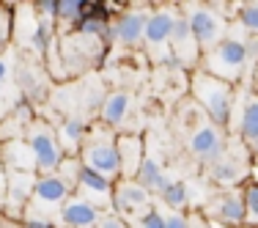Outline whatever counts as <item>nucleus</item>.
I'll list each match as a JSON object with an SVG mask.
<instances>
[{"mask_svg":"<svg viewBox=\"0 0 258 228\" xmlns=\"http://www.w3.org/2000/svg\"><path fill=\"white\" fill-rule=\"evenodd\" d=\"M239 138L250 149L258 146V94L247 91L242 102V113H239Z\"/></svg>","mask_w":258,"mask_h":228,"instance_id":"18","label":"nucleus"},{"mask_svg":"<svg viewBox=\"0 0 258 228\" xmlns=\"http://www.w3.org/2000/svg\"><path fill=\"white\" fill-rule=\"evenodd\" d=\"M80 170H83V162H80V157H63L55 174H58L72 190H75V184H77V179H80Z\"/></svg>","mask_w":258,"mask_h":228,"instance_id":"28","label":"nucleus"},{"mask_svg":"<svg viewBox=\"0 0 258 228\" xmlns=\"http://www.w3.org/2000/svg\"><path fill=\"white\" fill-rule=\"evenodd\" d=\"M6 209V168L0 162V212Z\"/></svg>","mask_w":258,"mask_h":228,"instance_id":"37","label":"nucleus"},{"mask_svg":"<svg viewBox=\"0 0 258 228\" xmlns=\"http://www.w3.org/2000/svg\"><path fill=\"white\" fill-rule=\"evenodd\" d=\"M9 83H11V66H9V58L0 55V96H3V91Z\"/></svg>","mask_w":258,"mask_h":228,"instance_id":"35","label":"nucleus"},{"mask_svg":"<svg viewBox=\"0 0 258 228\" xmlns=\"http://www.w3.org/2000/svg\"><path fill=\"white\" fill-rule=\"evenodd\" d=\"M179 11L187 17L201 52L214 50V47L228 36L231 22H228V17L220 11L217 3H181Z\"/></svg>","mask_w":258,"mask_h":228,"instance_id":"4","label":"nucleus"},{"mask_svg":"<svg viewBox=\"0 0 258 228\" xmlns=\"http://www.w3.org/2000/svg\"><path fill=\"white\" fill-rule=\"evenodd\" d=\"M115 138L118 135H113L110 127H104L99 121V127L88 129V138H85L83 149H80L83 168L110 179L113 184L121 179V159H118V149H115Z\"/></svg>","mask_w":258,"mask_h":228,"instance_id":"3","label":"nucleus"},{"mask_svg":"<svg viewBox=\"0 0 258 228\" xmlns=\"http://www.w3.org/2000/svg\"><path fill=\"white\" fill-rule=\"evenodd\" d=\"M179 17V6H165L149 14L146 20V30H143V44L149 55L157 61H170V33H173V22Z\"/></svg>","mask_w":258,"mask_h":228,"instance_id":"7","label":"nucleus"},{"mask_svg":"<svg viewBox=\"0 0 258 228\" xmlns=\"http://www.w3.org/2000/svg\"><path fill=\"white\" fill-rule=\"evenodd\" d=\"M135 182H138L149 195H162V190L170 184V179L165 176L162 165H159L154 157H146L143 162H140L138 174H135Z\"/></svg>","mask_w":258,"mask_h":228,"instance_id":"20","label":"nucleus"},{"mask_svg":"<svg viewBox=\"0 0 258 228\" xmlns=\"http://www.w3.org/2000/svg\"><path fill=\"white\" fill-rule=\"evenodd\" d=\"M165 228H189V220L184 212H170L165 217Z\"/></svg>","mask_w":258,"mask_h":228,"instance_id":"34","label":"nucleus"},{"mask_svg":"<svg viewBox=\"0 0 258 228\" xmlns=\"http://www.w3.org/2000/svg\"><path fill=\"white\" fill-rule=\"evenodd\" d=\"M223 228H244L247 223V209H244V195L242 187H231V190H220L217 195H212L209 201V212Z\"/></svg>","mask_w":258,"mask_h":228,"instance_id":"9","label":"nucleus"},{"mask_svg":"<svg viewBox=\"0 0 258 228\" xmlns=\"http://www.w3.org/2000/svg\"><path fill=\"white\" fill-rule=\"evenodd\" d=\"M233 9H236L233 14H236L239 25L247 30L250 36H258V0H253V3H239Z\"/></svg>","mask_w":258,"mask_h":228,"instance_id":"24","label":"nucleus"},{"mask_svg":"<svg viewBox=\"0 0 258 228\" xmlns=\"http://www.w3.org/2000/svg\"><path fill=\"white\" fill-rule=\"evenodd\" d=\"M189 94H192L195 104L206 113V119L214 127L228 129L233 119V104H236V85L217 80L201 69H192L189 77Z\"/></svg>","mask_w":258,"mask_h":228,"instance_id":"2","label":"nucleus"},{"mask_svg":"<svg viewBox=\"0 0 258 228\" xmlns=\"http://www.w3.org/2000/svg\"><path fill=\"white\" fill-rule=\"evenodd\" d=\"M244 228H253V225H244Z\"/></svg>","mask_w":258,"mask_h":228,"instance_id":"40","label":"nucleus"},{"mask_svg":"<svg viewBox=\"0 0 258 228\" xmlns=\"http://www.w3.org/2000/svg\"><path fill=\"white\" fill-rule=\"evenodd\" d=\"M25 143H28L30 154H33L36 174L39 176H50L58 170L60 159H63V151H60V143H58V132H55V127L50 121L36 119L25 129Z\"/></svg>","mask_w":258,"mask_h":228,"instance_id":"6","label":"nucleus"},{"mask_svg":"<svg viewBox=\"0 0 258 228\" xmlns=\"http://www.w3.org/2000/svg\"><path fill=\"white\" fill-rule=\"evenodd\" d=\"M69 195H75V190H72L58 174L39 176L36 179V187H33V195H30L22 217H39V220H47V223L58 225L60 206L69 201Z\"/></svg>","mask_w":258,"mask_h":228,"instance_id":"5","label":"nucleus"},{"mask_svg":"<svg viewBox=\"0 0 258 228\" xmlns=\"http://www.w3.org/2000/svg\"><path fill=\"white\" fill-rule=\"evenodd\" d=\"M99 228H129V223H126V220H121L115 212H107V214H102Z\"/></svg>","mask_w":258,"mask_h":228,"instance_id":"33","label":"nucleus"},{"mask_svg":"<svg viewBox=\"0 0 258 228\" xmlns=\"http://www.w3.org/2000/svg\"><path fill=\"white\" fill-rule=\"evenodd\" d=\"M14 36V9L6 3H0V55H6Z\"/></svg>","mask_w":258,"mask_h":228,"instance_id":"27","label":"nucleus"},{"mask_svg":"<svg viewBox=\"0 0 258 228\" xmlns=\"http://www.w3.org/2000/svg\"><path fill=\"white\" fill-rule=\"evenodd\" d=\"M33 14L39 17V20L55 22L58 20V0H39V3H33Z\"/></svg>","mask_w":258,"mask_h":228,"instance_id":"30","label":"nucleus"},{"mask_svg":"<svg viewBox=\"0 0 258 228\" xmlns=\"http://www.w3.org/2000/svg\"><path fill=\"white\" fill-rule=\"evenodd\" d=\"M22 228H58V225L47 223V220H39V217H22Z\"/></svg>","mask_w":258,"mask_h":228,"instance_id":"36","label":"nucleus"},{"mask_svg":"<svg viewBox=\"0 0 258 228\" xmlns=\"http://www.w3.org/2000/svg\"><path fill=\"white\" fill-rule=\"evenodd\" d=\"M187 220H189V228H214L204 209H192V212L187 214Z\"/></svg>","mask_w":258,"mask_h":228,"instance_id":"32","label":"nucleus"},{"mask_svg":"<svg viewBox=\"0 0 258 228\" xmlns=\"http://www.w3.org/2000/svg\"><path fill=\"white\" fill-rule=\"evenodd\" d=\"M115 149H118V159H121V179H135L140 162L146 159L143 138L135 132H124L115 138Z\"/></svg>","mask_w":258,"mask_h":228,"instance_id":"16","label":"nucleus"},{"mask_svg":"<svg viewBox=\"0 0 258 228\" xmlns=\"http://www.w3.org/2000/svg\"><path fill=\"white\" fill-rule=\"evenodd\" d=\"M247 30L242 25H231L228 36L220 41L214 50H209L201 55V64L198 69L206 72V75L225 80V83L236 85L244 80V72H247V50H244V39H247Z\"/></svg>","mask_w":258,"mask_h":228,"instance_id":"1","label":"nucleus"},{"mask_svg":"<svg viewBox=\"0 0 258 228\" xmlns=\"http://www.w3.org/2000/svg\"><path fill=\"white\" fill-rule=\"evenodd\" d=\"M0 228H22V220H14V217L0 212Z\"/></svg>","mask_w":258,"mask_h":228,"instance_id":"38","label":"nucleus"},{"mask_svg":"<svg viewBox=\"0 0 258 228\" xmlns=\"http://www.w3.org/2000/svg\"><path fill=\"white\" fill-rule=\"evenodd\" d=\"M102 212L96 206H91L88 201H83L80 195H69V201L60 206V228H99Z\"/></svg>","mask_w":258,"mask_h":228,"instance_id":"14","label":"nucleus"},{"mask_svg":"<svg viewBox=\"0 0 258 228\" xmlns=\"http://www.w3.org/2000/svg\"><path fill=\"white\" fill-rule=\"evenodd\" d=\"M201 47L192 36V28H189L187 17L179 11L173 22V33H170V64H179V66H187V69H198L201 64Z\"/></svg>","mask_w":258,"mask_h":228,"instance_id":"12","label":"nucleus"},{"mask_svg":"<svg viewBox=\"0 0 258 228\" xmlns=\"http://www.w3.org/2000/svg\"><path fill=\"white\" fill-rule=\"evenodd\" d=\"M36 179H39V174H33V170H9L6 168V209H3V214H9L14 220H22L25 206H28L30 195H33Z\"/></svg>","mask_w":258,"mask_h":228,"instance_id":"11","label":"nucleus"},{"mask_svg":"<svg viewBox=\"0 0 258 228\" xmlns=\"http://www.w3.org/2000/svg\"><path fill=\"white\" fill-rule=\"evenodd\" d=\"M250 91H255V94H258V69H255V75H253V85H250Z\"/></svg>","mask_w":258,"mask_h":228,"instance_id":"39","label":"nucleus"},{"mask_svg":"<svg viewBox=\"0 0 258 228\" xmlns=\"http://www.w3.org/2000/svg\"><path fill=\"white\" fill-rule=\"evenodd\" d=\"M83 20V0H58V20L60 25L75 28Z\"/></svg>","mask_w":258,"mask_h":228,"instance_id":"26","label":"nucleus"},{"mask_svg":"<svg viewBox=\"0 0 258 228\" xmlns=\"http://www.w3.org/2000/svg\"><path fill=\"white\" fill-rule=\"evenodd\" d=\"M162 201L168 203V209H173V212H181V209L187 206V201H189L187 184H184V182H170L168 187L162 190Z\"/></svg>","mask_w":258,"mask_h":228,"instance_id":"25","label":"nucleus"},{"mask_svg":"<svg viewBox=\"0 0 258 228\" xmlns=\"http://www.w3.org/2000/svg\"><path fill=\"white\" fill-rule=\"evenodd\" d=\"M151 206V195L140 187L135 179H118L113 187V212L118 214L121 220H129L132 223L135 217L146 212Z\"/></svg>","mask_w":258,"mask_h":228,"instance_id":"10","label":"nucleus"},{"mask_svg":"<svg viewBox=\"0 0 258 228\" xmlns=\"http://www.w3.org/2000/svg\"><path fill=\"white\" fill-rule=\"evenodd\" d=\"M187 151L192 154L198 162L214 165L217 159H223L225 154H228V138H225V129L214 127L212 121L201 124L198 129H192V132H189Z\"/></svg>","mask_w":258,"mask_h":228,"instance_id":"8","label":"nucleus"},{"mask_svg":"<svg viewBox=\"0 0 258 228\" xmlns=\"http://www.w3.org/2000/svg\"><path fill=\"white\" fill-rule=\"evenodd\" d=\"M129 110V94H124V91H115V94H107L99 104V121L104 127H118L121 121H124Z\"/></svg>","mask_w":258,"mask_h":228,"instance_id":"22","label":"nucleus"},{"mask_svg":"<svg viewBox=\"0 0 258 228\" xmlns=\"http://www.w3.org/2000/svg\"><path fill=\"white\" fill-rule=\"evenodd\" d=\"M138 228H165V217L157 212L154 206H149L143 214L138 217Z\"/></svg>","mask_w":258,"mask_h":228,"instance_id":"31","label":"nucleus"},{"mask_svg":"<svg viewBox=\"0 0 258 228\" xmlns=\"http://www.w3.org/2000/svg\"><path fill=\"white\" fill-rule=\"evenodd\" d=\"M242 195H244V209H247V223L244 225L258 228V182L255 179H244Z\"/></svg>","mask_w":258,"mask_h":228,"instance_id":"23","label":"nucleus"},{"mask_svg":"<svg viewBox=\"0 0 258 228\" xmlns=\"http://www.w3.org/2000/svg\"><path fill=\"white\" fill-rule=\"evenodd\" d=\"M244 50H247V72H244V77H253L258 69V36L244 39Z\"/></svg>","mask_w":258,"mask_h":228,"instance_id":"29","label":"nucleus"},{"mask_svg":"<svg viewBox=\"0 0 258 228\" xmlns=\"http://www.w3.org/2000/svg\"><path fill=\"white\" fill-rule=\"evenodd\" d=\"M146 20L149 14L146 11H121L113 20V30H115V41L126 50H135V47L143 44V30H146Z\"/></svg>","mask_w":258,"mask_h":228,"instance_id":"15","label":"nucleus"},{"mask_svg":"<svg viewBox=\"0 0 258 228\" xmlns=\"http://www.w3.org/2000/svg\"><path fill=\"white\" fill-rule=\"evenodd\" d=\"M244 168H247V165H239L236 159H231L228 154H225V157L217 159L214 165H206V176L212 179L214 184L233 187V184H239V182L244 184Z\"/></svg>","mask_w":258,"mask_h":228,"instance_id":"21","label":"nucleus"},{"mask_svg":"<svg viewBox=\"0 0 258 228\" xmlns=\"http://www.w3.org/2000/svg\"><path fill=\"white\" fill-rule=\"evenodd\" d=\"M0 162H3V168H9V170H33L36 174L33 154H30L25 138L3 140V143H0Z\"/></svg>","mask_w":258,"mask_h":228,"instance_id":"19","label":"nucleus"},{"mask_svg":"<svg viewBox=\"0 0 258 228\" xmlns=\"http://www.w3.org/2000/svg\"><path fill=\"white\" fill-rule=\"evenodd\" d=\"M113 187L115 184L110 182V179L83 168L77 184H75V195H80L83 201H88L91 206H96L102 214H107V212H113Z\"/></svg>","mask_w":258,"mask_h":228,"instance_id":"13","label":"nucleus"},{"mask_svg":"<svg viewBox=\"0 0 258 228\" xmlns=\"http://www.w3.org/2000/svg\"><path fill=\"white\" fill-rule=\"evenodd\" d=\"M88 129H91V124L83 119H66L63 124L55 129L63 157H80V149H83L85 138H88Z\"/></svg>","mask_w":258,"mask_h":228,"instance_id":"17","label":"nucleus"}]
</instances>
